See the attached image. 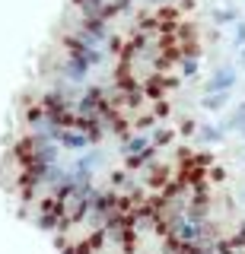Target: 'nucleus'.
<instances>
[{
	"label": "nucleus",
	"mask_w": 245,
	"mask_h": 254,
	"mask_svg": "<svg viewBox=\"0 0 245 254\" xmlns=\"http://www.w3.org/2000/svg\"><path fill=\"white\" fill-rule=\"evenodd\" d=\"M213 19H217V22H233L236 13L233 10H217V13H213Z\"/></svg>",
	"instance_id": "obj_6"
},
{
	"label": "nucleus",
	"mask_w": 245,
	"mask_h": 254,
	"mask_svg": "<svg viewBox=\"0 0 245 254\" xmlns=\"http://www.w3.org/2000/svg\"><path fill=\"white\" fill-rule=\"evenodd\" d=\"M226 99H229V92H210L207 99H204V108L217 111V108H223V105H226Z\"/></svg>",
	"instance_id": "obj_3"
},
{
	"label": "nucleus",
	"mask_w": 245,
	"mask_h": 254,
	"mask_svg": "<svg viewBox=\"0 0 245 254\" xmlns=\"http://www.w3.org/2000/svg\"><path fill=\"white\" fill-rule=\"evenodd\" d=\"M233 86H236V70H233V67H220L217 73L210 76L207 92H229Z\"/></svg>",
	"instance_id": "obj_1"
},
{
	"label": "nucleus",
	"mask_w": 245,
	"mask_h": 254,
	"mask_svg": "<svg viewBox=\"0 0 245 254\" xmlns=\"http://www.w3.org/2000/svg\"><path fill=\"white\" fill-rule=\"evenodd\" d=\"M153 140H156V146H165V143L172 140V133H169V130H156V137H153Z\"/></svg>",
	"instance_id": "obj_7"
},
{
	"label": "nucleus",
	"mask_w": 245,
	"mask_h": 254,
	"mask_svg": "<svg viewBox=\"0 0 245 254\" xmlns=\"http://www.w3.org/2000/svg\"><path fill=\"white\" fill-rule=\"evenodd\" d=\"M194 70H197V61L191 58V61H185V64H181V73H185V76H191L194 73Z\"/></svg>",
	"instance_id": "obj_8"
},
{
	"label": "nucleus",
	"mask_w": 245,
	"mask_h": 254,
	"mask_svg": "<svg viewBox=\"0 0 245 254\" xmlns=\"http://www.w3.org/2000/svg\"><path fill=\"white\" fill-rule=\"evenodd\" d=\"M58 140L64 143L67 149H86V146L92 143L89 137H86V133H77V130H61V133H58Z\"/></svg>",
	"instance_id": "obj_2"
},
{
	"label": "nucleus",
	"mask_w": 245,
	"mask_h": 254,
	"mask_svg": "<svg viewBox=\"0 0 245 254\" xmlns=\"http://www.w3.org/2000/svg\"><path fill=\"white\" fill-rule=\"evenodd\" d=\"M239 111H245V102H242V105H239Z\"/></svg>",
	"instance_id": "obj_10"
},
{
	"label": "nucleus",
	"mask_w": 245,
	"mask_h": 254,
	"mask_svg": "<svg viewBox=\"0 0 245 254\" xmlns=\"http://www.w3.org/2000/svg\"><path fill=\"white\" fill-rule=\"evenodd\" d=\"M236 45H245V22L236 26Z\"/></svg>",
	"instance_id": "obj_9"
},
{
	"label": "nucleus",
	"mask_w": 245,
	"mask_h": 254,
	"mask_svg": "<svg viewBox=\"0 0 245 254\" xmlns=\"http://www.w3.org/2000/svg\"><path fill=\"white\" fill-rule=\"evenodd\" d=\"M201 140L204 143H220L223 140V130H220V127H201Z\"/></svg>",
	"instance_id": "obj_4"
},
{
	"label": "nucleus",
	"mask_w": 245,
	"mask_h": 254,
	"mask_svg": "<svg viewBox=\"0 0 245 254\" xmlns=\"http://www.w3.org/2000/svg\"><path fill=\"white\" fill-rule=\"evenodd\" d=\"M242 137H245V130H242Z\"/></svg>",
	"instance_id": "obj_11"
},
{
	"label": "nucleus",
	"mask_w": 245,
	"mask_h": 254,
	"mask_svg": "<svg viewBox=\"0 0 245 254\" xmlns=\"http://www.w3.org/2000/svg\"><path fill=\"white\" fill-rule=\"evenodd\" d=\"M144 149H147V137H134V140H128L124 153H144Z\"/></svg>",
	"instance_id": "obj_5"
}]
</instances>
